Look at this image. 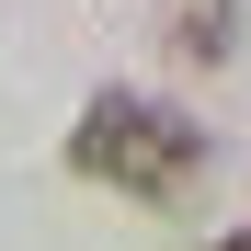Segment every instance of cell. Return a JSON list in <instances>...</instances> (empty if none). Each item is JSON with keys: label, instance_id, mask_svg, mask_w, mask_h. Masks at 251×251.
<instances>
[{"label": "cell", "instance_id": "6da1fadb", "mask_svg": "<svg viewBox=\"0 0 251 251\" xmlns=\"http://www.w3.org/2000/svg\"><path fill=\"white\" fill-rule=\"evenodd\" d=\"M69 172H92V183L137 194V205H183L205 183V126H183L149 92H92V114L69 137Z\"/></svg>", "mask_w": 251, "mask_h": 251}, {"label": "cell", "instance_id": "7a4b0ae2", "mask_svg": "<svg viewBox=\"0 0 251 251\" xmlns=\"http://www.w3.org/2000/svg\"><path fill=\"white\" fill-rule=\"evenodd\" d=\"M160 23H172V46H183L194 69H217V57L240 46V0H160Z\"/></svg>", "mask_w": 251, "mask_h": 251}, {"label": "cell", "instance_id": "3957f363", "mask_svg": "<svg viewBox=\"0 0 251 251\" xmlns=\"http://www.w3.org/2000/svg\"><path fill=\"white\" fill-rule=\"evenodd\" d=\"M205 251H251V228H228V240H205Z\"/></svg>", "mask_w": 251, "mask_h": 251}]
</instances>
